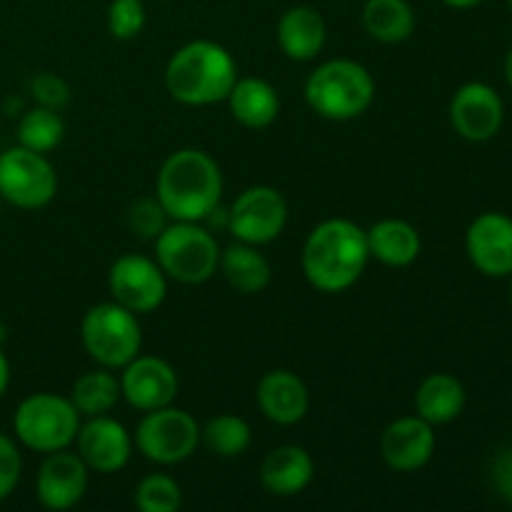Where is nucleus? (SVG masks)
<instances>
[{"label":"nucleus","instance_id":"1","mask_svg":"<svg viewBox=\"0 0 512 512\" xmlns=\"http://www.w3.org/2000/svg\"><path fill=\"white\" fill-rule=\"evenodd\" d=\"M368 260V233L345 218L320 223L303 245V273L320 293L348 290L358 283Z\"/></svg>","mask_w":512,"mask_h":512},{"label":"nucleus","instance_id":"2","mask_svg":"<svg viewBox=\"0 0 512 512\" xmlns=\"http://www.w3.org/2000/svg\"><path fill=\"white\" fill-rule=\"evenodd\" d=\"M158 193L155 198L173 220L210 218L218 210L223 195V175L218 163L198 148H183L168 155L158 173Z\"/></svg>","mask_w":512,"mask_h":512},{"label":"nucleus","instance_id":"3","mask_svg":"<svg viewBox=\"0 0 512 512\" xmlns=\"http://www.w3.org/2000/svg\"><path fill=\"white\" fill-rule=\"evenodd\" d=\"M238 80V65L223 45L193 40L175 50L165 68L168 93L183 105H213L228 98Z\"/></svg>","mask_w":512,"mask_h":512},{"label":"nucleus","instance_id":"4","mask_svg":"<svg viewBox=\"0 0 512 512\" xmlns=\"http://www.w3.org/2000/svg\"><path fill=\"white\" fill-rule=\"evenodd\" d=\"M375 80L355 60H328L305 83V100L328 120H353L370 108Z\"/></svg>","mask_w":512,"mask_h":512},{"label":"nucleus","instance_id":"5","mask_svg":"<svg viewBox=\"0 0 512 512\" xmlns=\"http://www.w3.org/2000/svg\"><path fill=\"white\" fill-rule=\"evenodd\" d=\"M155 258L168 278L183 285H200L218 270L220 248L218 240L198 223L175 220L155 238Z\"/></svg>","mask_w":512,"mask_h":512},{"label":"nucleus","instance_id":"6","mask_svg":"<svg viewBox=\"0 0 512 512\" xmlns=\"http://www.w3.org/2000/svg\"><path fill=\"white\" fill-rule=\"evenodd\" d=\"M15 435L35 453H58L78 438L80 413L70 398L55 393H35L18 405L13 418Z\"/></svg>","mask_w":512,"mask_h":512},{"label":"nucleus","instance_id":"7","mask_svg":"<svg viewBox=\"0 0 512 512\" xmlns=\"http://www.w3.org/2000/svg\"><path fill=\"white\" fill-rule=\"evenodd\" d=\"M83 345L90 358L103 368H125L133 358H138L143 333L133 310L120 303H100L90 308L83 318Z\"/></svg>","mask_w":512,"mask_h":512},{"label":"nucleus","instance_id":"8","mask_svg":"<svg viewBox=\"0 0 512 512\" xmlns=\"http://www.w3.org/2000/svg\"><path fill=\"white\" fill-rule=\"evenodd\" d=\"M58 193V175L45 153L10 148L0 155V198L23 210L45 208Z\"/></svg>","mask_w":512,"mask_h":512},{"label":"nucleus","instance_id":"9","mask_svg":"<svg viewBox=\"0 0 512 512\" xmlns=\"http://www.w3.org/2000/svg\"><path fill=\"white\" fill-rule=\"evenodd\" d=\"M200 443V428L185 410L165 405L150 410L140 420L135 445L148 460L158 465H175L188 460Z\"/></svg>","mask_w":512,"mask_h":512},{"label":"nucleus","instance_id":"10","mask_svg":"<svg viewBox=\"0 0 512 512\" xmlns=\"http://www.w3.org/2000/svg\"><path fill=\"white\" fill-rule=\"evenodd\" d=\"M288 223V203L268 185L243 190L228 213V228L240 243L265 245L278 238Z\"/></svg>","mask_w":512,"mask_h":512},{"label":"nucleus","instance_id":"11","mask_svg":"<svg viewBox=\"0 0 512 512\" xmlns=\"http://www.w3.org/2000/svg\"><path fill=\"white\" fill-rule=\"evenodd\" d=\"M108 285L115 303L133 310L135 315L158 310L168 295V280H165L163 268L155 260L135 253L115 260L108 273Z\"/></svg>","mask_w":512,"mask_h":512},{"label":"nucleus","instance_id":"12","mask_svg":"<svg viewBox=\"0 0 512 512\" xmlns=\"http://www.w3.org/2000/svg\"><path fill=\"white\" fill-rule=\"evenodd\" d=\"M120 395L143 413L173 405L175 395H178V373L165 360L153 358V355H143V358L138 355L123 368Z\"/></svg>","mask_w":512,"mask_h":512},{"label":"nucleus","instance_id":"13","mask_svg":"<svg viewBox=\"0 0 512 512\" xmlns=\"http://www.w3.org/2000/svg\"><path fill=\"white\" fill-rule=\"evenodd\" d=\"M465 248L483 275H512V218L503 213L478 215L465 235Z\"/></svg>","mask_w":512,"mask_h":512},{"label":"nucleus","instance_id":"14","mask_svg":"<svg viewBox=\"0 0 512 512\" xmlns=\"http://www.w3.org/2000/svg\"><path fill=\"white\" fill-rule=\"evenodd\" d=\"M75 443H78V455L88 465V470L103 475L123 470L133 453V438L128 430L118 420L105 418V415L90 418L88 423L80 425Z\"/></svg>","mask_w":512,"mask_h":512},{"label":"nucleus","instance_id":"15","mask_svg":"<svg viewBox=\"0 0 512 512\" xmlns=\"http://www.w3.org/2000/svg\"><path fill=\"white\" fill-rule=\"evenodd\" d=\"M505 108L500 95L485 83H468L455 93L450 103V120L458 135L473 143L490 140L500 130Z\"/></svg>","mask_w":512,"mask_h":512},{"label":"nucleus","instance_id":"16","mask_svg":"<svg viewBox=\"0 0 512 512\" xmlns=\"http://www.w3.org/2000/svg\"><path fill=\"white\" fill-rule=\"evenodd\" d=\"M88 490V465L68 448L58 453H48V460L40 465L38 480H35V493L43 508L48 510H68L80 503V498Z\"/></svg>","mask_w":512,"mask_h":512},{"label":"nucleus","instance_id":"17","mask_svg":"<svg viewBox=\"0 0 512 512\" xmlns=\"http://www.w3.org/2000/svg\"><path fill=\"white\" fill-rule=\"evenodd\" d=\"M380 450H383L388 468L398 470V473H415L423 465H428V460L435 453L433 425L420 415L395 420L385 428Z\"/></svg>","mask_w":512,"mask_h":512},{"label":"nucleus","instance_id":"18","mask_svg":"<svg viewBox=\"0 0 512 512\" xmlns=\"http://www.w3.org/2000/svg\"><path fill=\"white\" fill-rule=\"evenodd\" d=\"M258 405L270 423L295 425L305 418L310 405L303 380L288 370H273L258 385Z\"/></svg>","mask_w":512,"mask_h":512},{"label":"nucleus","instance_id":"19","mask_svg":"<svg viewBox=\"0 0 512 512\" xmlns=\"http://www.w3.org/2000/svg\"><path fill=\"white\" fill-rule=\"evenodd\" d=\"M315 465L313 458L300 445H283V448L268 453V458L260 465V480L265 490L280 498H293L303 493L313 483Z\"/></svg>","mask_w":512,"mask_h":512},{"label":"nucleus","instance_id":"20","mask_svg":"<svg viewBox=\"0 0 512 512\" xmlns=\"http://www.w3.org/2000/svg\"><path fill=\"white\" fill-rule=\"evenodd\" d=\"M323 15L308 5L285 10L278 23V43L290 60H313L325 45Z\"/></svg>","mask_w":512,"mask_h":512},{"label":"nucleus","instance_id":"21","mask_svg":"<svg viewBox=\"0 0 512 512\" xmlns=\"http://www.w3.org/2000/svg\"><path fill=\"white\" fill-rule=\"evenodd\" d=\"M230 103V113L240 125L250 130H263L278 118L280 98L278 90L260 78L235 80L233 90L225 98Z\"/></svg>","mask_w":512,"mask_h":512},{"label":"nucleus","instance_id":"22","mask_svg":"<svg viewBox=\"0 0 512 512\" xmlns=\"http://www.w3.org/2000/svg\"><path fill=\"white\" fill-rule=\"evenodd\" d=\"M365 233H368L370 258L380 260L390 268H405V265L415 263V258L420 255L418 230L405 220H380Z\"/></svg>","mask_w":512,"mask_h":512},{"label":"nucleus","instance_id":"23","mask_svg":"<svg viewBox=\"0 0 512 512\" xmlns=\"http://www.w3.org/2000/svg\"><path fill=\"white\" fill-rule=\"evenodd\" d=\"M465 408V388L448 373H435L420 383L415 393V410L430 425L453 423Z\"/></svg>","mask_w":512,"mask_h":512},{"label":"nucleus","instance_id":"24","mask_svg":"<svg viewBox=\"0 0 512 512\" xmlns=\"http://www.w3.org/2000/svg\"><path fill=\"white\" fill-rule=\"evenodd\" d=\"M218 268L223 270L225 280L243 295H255L270 285V263L263 253H258V245L238 240L220 253Z\"/></svg>","mask_w":512,"mask_h":512},{"label":"nucleus","instance_id":"25","mask_svg":"<svg viewBox=\"0 0 512 512\" xmlns=\"http://www.w3.org/2000/svg\"><path fill=\"white\" fill-rule=\"evenodd\" d=\"M363 25L380 43H403L415 30V13L408 0H368Z\"/></svg>","mask_w":512,"mask_h":512},{"label":"nucleus","instance_id":"26","mask_svg":"<svg viewBox=\"0 0 512 512\" xmlns=\"http://www.w3.org/2000/svg\"><path fill=\"white\" fill-rule=\"evenodd\" d=\"M118 398L120 380L108 368L83 373L75 380L73 393H70V403L85 418H98V415L110 413L115 403H118Z\"/></svg>","mask_w":512,"mask_h":512},{"label":"nucleus","instance_id":"27","mask_svg":"<svg viewBox=\"0 0 512 512\" xmlns=\"http://www.w3.org/2000/svg\"><path fill=\"white\" fill-rule=\"evenodd\" d=\"M65 135V123L53 108H38L28 110L18 123V140L23 148L35 150V153H50L60 145Z\"/></svg>","mask_w":512,"mask_h":512},{"label":"nucleus","instance_id":"28","mask_svg":"<svg viewBox=\"0 0 512 512\" xmlns=\"http://www.w3.org/2000/svg\"><path fill=\"white\" fill-rule=\"evenodd\" d=\"M250 425L238 415H218L200 430L205 448L218 458H238L250 448Z\"/></svg>","mask_w":512,"mask_h":512},{"label":"nucleus","instance_id":"29","mask_svg":"<svg viewBox=\"0 0 512 512\" xmlns=\"http://www.w3.org/2000/svg\"><path fill=\"white\" fill-rule=\"evenodd\" d=\"M180 503H183L180 485L163 473L143 478L135 490V505L143 512H175Z\"/></svg>","mask_w":512,"mask_h":512},{"label":"nucleus","instance_id":"30","mask_svg":"<svg viewBox=\"0 0 512 512\" xmlns=\"http://www.w3.org/2000/svg\"><path fill=\"white\" fill-rule=\"evenodd\" d=\"M145 8L143 0H113L108 8V30L113 38L130 40L143 30Z\"/></svg>","mask_w":512,"mask_h":512},{"label":"nucleus","instance_id":"31","mask_svg":"<svg viewBox=\"0 0 512 512\" xmlns=\"http://www.w3.org/2000/svg\"><path fill=\"white\" fill-rule=\"evenodd\" d=\"M165 220H168V213L160 205L158 198H140L130 205L128 210V223L140 238L155 240L165 230Z\"/></svg>","mask_w":512,"mask_h":512},{"label":"nucleus","instance_id":"32","mask_svg":"<svg viewBox=\"0 0 512 512\" xmlns=\"http://www.w3.org/2000/svg\"><path fill=\"white\" fill-rule=\"evenodd\" d=\"M30 93L43 108L60 110L70 100V88L63 78L53 73H40L30 80Z\"/></svg>","mask_w":512,"mask_h":512},{"label":"nucleus","instance_id":"33","mask_svg":"<svg viewBox=\"0 0 512 512\" xmlns=\"http://www.w3.org/2000/svg\"><path fill=\"white\" fill-rule=\"evenodd\" d=\"M20 470H23V460H20L18 448L8 435L0 433V503L15 490Z\"/></svg>","mask_w":512,"mask_h":512},{"label":"nucleus","instance_id":"34","mask_svg":"<svg viewBox=\"0 0 512 512\" xmlns=\"http://www.w3.org/2000/svg\"><path fill=\"white\" fill-rule=\"evenodd\" d=\"M493 483L495 490L500 493V498H505L512 505V448L503 450V453L495 458Z\"/></svg>","mask_w":512,"mask_h":512},{"label":"nucleus","instance_id":"35","mask_svg":"<svg viewBox=\"0 0 512 512\" xmlns=\"http://www.w3.org/2000/svg\"><path fill=\"white\" fill-rule=\"evenodd\" d=\"M8 383H10V365H8V358L3 355V350H0V398H3V393L8 390Z\"/></svg>","mask_w":512,"mask_h":512},{"label":"nucleus","instance_id":"36","mask_svg":"<svg viewBox=\"0 0 512 512\" xmlns=\"http://www.w3.org/2000/svg\"><path fill=\"white\" fill-rule=\"evenodd\" d=\"M443 3L450 5V8L465 10V8H475V5H480L483 0H443Z\"/></svg>","mask_w":512,"mask_h":512},{"label":"nucleus","instance_id":"37","mask_svg":"<svg viewBox=\"0 0 512 512\" xmlns=\"http://www.w3.org/2000/svg\"><path fill=\"white\" fill-rule=\"evenodd\" d=\"M505 75H508V83L512 88V50L508 53V60H505Z\"/></svg>","mask_w":512,"mask_h":512},{"label":"nucleus","instance_id":"38","mask_svg":"<svg viewBox=\"0 0 512 512\" xmlns=\"http://www.w3.org/2000/svg\"><path fill=\"white\" fill-rule=\"evenodd\" d=\"M510 303H512V285H510Z\"/></svg>","mask_w":512,"mask_h":512},{"label":"nucleus","instance_id":"39","mask_svg":"<svg viewBox=\"0 0 512 512\" xmlns=\"http://www.w3.org/2000/svg\"><path fill=\"white\" fill-rule=\"evenodd\" d=\"M508 5H510V10H512V0H508Z\"/></svg>","mask_w":512,"mask_h":512},{"label":"nucleus","instance_id":"40","mask_svg":"<svg viewBox=\"0 0 512 512\" xmlns=\"http://www.w3.org/2000/svg\"><path fill=\"white\" fill-rule=\"evenodd\" d=\"M0 200H3V198H0Z\"/></svg>","mask_w":512,"mask_h":512}]
</instances>
